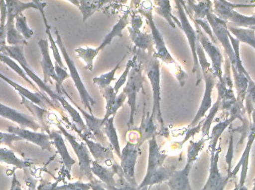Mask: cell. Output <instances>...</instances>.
I'll list each match as a JSON object with an SVG mask.
<instances>
[{
  "instance_id": "6da1fadb",
  "label": "cell",
  "mask_w": 255,
  "mask_h": 190,
  "mask_svg": "<svg viewBox=\"0 0 255 190\" xmlns=\"http://www.w3.org/2000/svg\"><path fill=\"white\" fill-rule=\"evenodd\" d=\"M153 8H154V6H153L152 2L145 1L139 2V10H138V13H141L142 16H145L148 25H149L150 28H151V34L152 36L154 46L155 48L153 57L156 59L160 60L166 65H169L171 72L176 77L180 86H184L188 75L180 66L179 64H178L175 60L172 58L170 52L168 50L163 36L157 27L156 26L155 22L153 18Z\"/></svg>"
},
{
  "instance_id": "7a4b0ae2",
  "label": "cell",
  "mask_w": 255,
  "mask_h": 190,
  "mask_svg": "<svg viewBox=\"0 0 255 190\" xmlns=\"http://www.w3.org/2000/svg\"><path fill=\"white\" fill-rule=\"evenodd\" d=\"M137 55L142 69L145 70L147 77L151 84L153 92V106L151 116L154 118V122L160 127V131L167 132L161 112V90H160V64L158 60L153 57V55L139 50Z\"/></svg>"
},
{
  "instance_id": "3957f363",
  "label": "cell",
  "mask_w": 255,
  "mask_h": 190,
  "mask_svg": "<svg viewBox=\"0 0 255 190\" xmlns=\"http://www.w3.org/2000/svg\"><path fill=\"white\" fill-rule=\"evenodd\" d=\"M3 53L5 54V55H7L11 59L16 60L19 63V65L23 68L24 71L26 73L29 79L32 80L36 83V85L40 88L42 92H45L46 95H49L52 98V100H53L54 103H56L58 106H62L68 112L72 120H76L79 118L80 114L66 100L64 95H59L56 92H54L38 76L36 75L33 72L32 70L31 69L29 65H28L25 57H24L23 46H5Z\"/></svg>"
},
{
  "instance_id": "277c9868",
  "label": "cell",
  "mask_w": 255,
  "mask_h": 190,
  "mask_svg": "<svg viewBox=\"0 0 255 190\" xmlns=\"http://www.w3.org/2000/svg\"><path fill=\"white\" fill-rule=\"evenodd\" d=\"M196 52H197L199 65H200L201 70H202L203 78L205 82V90L200 107H199V110H198L196 117H195L194 119L192 121L190 127H189L190 128L196 127L200 122L202 118L205 116L208 109H211V104H212V97H211V95H212L213 89H214V86H215L216 80V76L214 74V71H213L209 63L207 61L205 52H204L203 49H202V46H201L199 42L197 43Z\"/></svg>"
},
{
  "instance_id": "5b68a950",
  "label": "cell",
  "mask_w": 255,
  "mask_h": 190,
  "mask_svg": "<svg viewBox=\"0 0 255 190\" xmlns=\"http://www.w3.org/2000/svg\"><path fill=\"white\" fill-rule=\"evenodd\" d=\"M142 65L138 61L136 55L134 63L129 73L128 78L123 92L126 94L128 99V104L130 107V117L128 122V128L130 129L134 125V116L136 110V98L139 91L142 89L145 77L142 74Z\"/></svg>"
},
{
  "instance_id": "8992f818",
  "label": "cell",
  "mask_w": 255,
  "mask_h": 190,
  "mask_svg": "<svg viewBox=\"0 0 255 190\" xmlns=\"http://www.w3.org/2000/svg\"><path fill=\"white\" fill-rule=\"evenodd\" d=\"M55 35H56V43L58 45V49L61 51L63 57H64V61H65L66 64L67 65V68L70 71V76L74 83L75 86L77 89L79 95L80 96L81 100H82V105L85 109H88V112L90 114H93L92 107L94 105H95L96 101L90 95L88 91L87 90L82 78H81L80 74H79V71L76 68V64L74 61L72 60L66 49L65 46L63 43L62 39H61V35H60L58 31H55Z\"/></svg>"
},
{
  "instance_id": "52a82bcc",
  "label": "cell",
  "mask_w": 255,
  "mask_h": 190,
  "mask_svg": "<svg viewBox=\"0 0 255 190\" xmlns=\"http://www.w3.org/2000/svg\"><path fill=\"white\" fill-rule=\"evenodd\" d=\"M55 124H56L58 129L60 130V132L68 140L77 156L78 160H79V177L81 179L82 178L86 177L90 182H92L95 179L92 171H91V166H92V162L94 161L91 158L88 146L85 144V142L78 141L76 137L69 133L68 131L60 123H57Z\"/></svg>"
},
{
  "instance_id": "ba28073f",
  "label": "cell",
  "mask_w": 255,
  "mask_h": 190,
  "mask_svg": "<svg viewBox=\"0 0 255 190\" xmlns=\"http://www.w3.org/2000/svg\"><path fill=\"white\" fill-rule=\"evenodd\" d=\"M175 4H176L177 10H178V15H179L180 24L178 25V27L180 29L182 30L183 32L185 34L186 37L188 40L189 45H190L192 55H193V72L196 73V76H197L196 86H198L202 80V77H201L202 70H201L200 65H199V58H198L197 52H196L198 43L197 34L187 18V12L184 10L181 1H175Z\"/></svg>"
},
{
  "instance_id": "9c48e42d",
  "label": "cell",
  "mask_w": 255,
  "mask_h": 190,
  "mask_svg": "<svg viewBox=\"0 0 255 190\" xmlns=\"http://www.w3.org/2000/svg\"><path fill=\"white\" fill-rule=\"evenodd\" d=\"M140 155V148L137 143L128 141L125 147L121 151V167L125 176L126 180L131 186L137 188L135 179V166L138 157Z\"/></svg>"
},
{
  "instance_id": "30bf717a",
  "label": "cell",
  "mask_w": 255,
  "mask_h": 190,
  "mask_svg": "<svg viewBox=\"0 0 255 190\" xmlns=\"http://www.w3.org/2000/svg\"><path fill=\"white\" fill-rule=\"evenodd\" d=\"M193 22L196 27L198 41L200 43L203 50L207 52L212 61V69L214 74L216 77L220 79V82H223V71H222V63L223 60L220 49L212 42H211L206 34L202 31L199 25L196 22Z\"/></svg>"
},
{
  "instance_id": "8fae6325",
  "label": "cell",
  "mask_w": 255,
  "mask_h": 190,
  "mask_svg": "<svg viewBox=\"0 0 255 190\" xmlns=\"http://www.w3.org/2000/svg\"><path fill=\"white\" fill-rule=\"evenodd\" d=\"M221 152V144H219L216 152L211 153V167L209 176L205 187L202 190H225L229 182V178L223 177L219 170L218 161L220 153Z\"/></svg>"
},
{
  "instance_id": "7c38bea8",
  "label": "cell",
  "mask_w": 255,
  "mask_h": 190,
  "mask_svg": "<svg viewBox=\"0 0 255 190\" xmlns=\"http://www.w3.org/2000/svg\"><path fill=\"white\" fill-rule=\"evenodd\" d=\"M62 91L63 93L68 97L70 101H72V103L74 104V106L77 108L78 110L82 114L85 122H86L85 124H86L87 128H88V131H89L91 136H93L94 138L98 141V143H102V144L106 146V145H107V137H106L105 133L103 132V118H96L93 114H90L89 112H86L85 109H82V107H80L79 105L76 104V103L73 101V99L68 95L67 92L64 90V88H63Z\"/></svg>"
},
{
  "instance_id": "4fadbf2b",
  "label": "cell",
  "mask_w": 255,
  "mask_h": 190,
  "mask_svg": "<svg viewBox=\"0 0 255 190\" xmlns=\"http://www.w3.org/2000/svg\"><path fill=\"white\" fill-rule=\"evenodd\" d=\"M214 4V10L216 14L218 15L220 19H226L235 23V25H250V28L253 25L255 26V16L249 17L240 14L238 12L234 10L232 4L227 1H215Z\"/></svg>"
},
{
  "instance_id": "5bb4252c",
  "label": "cell",
  "mask_w": 255,
  "mask_h": 190,
  "mask_svg": "<svg viewBox=\"0 0 255 190\" xmlns=\"http://www.w3.org/2000/svg\"><path fill=\"white\" fill-rule=\"evenodd\" d=\"M79 135L88 146L96 162L107 167H112L117 163L112 149L110 147H106L102 143L91 140L84 134H79Z\"/></svg>"
},
{
  "instance_id": "9a60e30c",
  "label": "cell",
  "mask_w": 255,
  "mask_h": 190,
  "mask_svg": "<svg viewBox=\"0 0 255 190\" xmlns=\"http://www.w3.org/2000/svg\"><path fill=\"white\" fill-rule=\"evenodd\" d=\"M7 131L9 133L19 136L22 140H27V141L31 142V143L40 146L42 150L52 152V143L49 134L30 131L26 128L14 127H9Z\"/></svg>"
},
{
  "instance_id": "2e32d148",
  "label": "cell",
  "mask_w": 255,
  "mask_h": 190,
  "mask_svg": "<svg viewBox=\"0 0 255 190\" xmlns=\"http://www.w3.org/2000/svg\"><path fill=\"white\" fill-rule=\"evenodd\" d=\"M100 89L102 95L106 99V115L103 118L104 124L111 117L115 116L118 110L124 106L127 97L124 92H121L119 95H117L112 86Z\"/></svg>"
},
{
  "instance_id": "e0dca14e",
  "label": "cell",
  "mask_w": 255,
  "mask_h": 190,
  "mask_svg": "<svg viewBox=\"0 0 255 190\" xmlns=\"http://www.w3.org/2000/svg\"><path fill=\"white\" fill-rule=\"evenodd\" d=\"M0 116L16 123L20 127V128H31L34 131L40 128V125L34 121V118L1 103H0Z\"/></svg>"
},
{
  "instance_id": "ac0fdd59",
  "label": "cell",
  "mask_w": 255,
  "mask_h": 190,
  "mask_svg": "<svg viewBox=\"0 0 255 190\" xmlns=\"http://www.w3.org/2000/svg\"><path fill=\"white\" fill-rule=\"evenodd\" d=\"M0 78L1 80L5 81L7 84L11 86L15 90L19 92V95L21 97H25V98L28 99V100L34 103V104L38 105L40 107L46 108L47 106H52V107L55 108V106L60 107L58 105L55 104V103H52L46 96L43 95L42 93H34V92H30L28 89L24 88L23 86H20L18 83H15L13 80H10L7 78L5 76L3 75L1 72H0Z\"/></svg>"
},
{
  "instance_id": "d6986e66",
  "label": "cell",
  "mask_w": 255,
  "mask_h": 190,
  "mask_svg": "<svg viewBox=\"0 0 255 190\" xmlns=\"http://www.w3.org/2000/svg\"><path fill=\"white\" fill-rule=\"evenodd\" d=\"M167 157V154L160 152L156 137L150 139L148 140V166L145 176H151L156 170L161 167Z\"/></svg>"
},
{
  "instance_id": "ffe728a7",
  "label": "cell",
  "mask_w": 255,
  "mask_h": 190,
  "mask_svg": "<svg viewBox=\"0 0 255 190\" xmlns=\"http://www.w3.org/2000/svg\"><path fill=\"white\" fill-rule=\"evenodd\" d=\"M39 46L42 53L41 64L42 69L43 71V82L47 84L51 81V79L55 80L56 83L58 82V77L55 72V65H53L50 55H49V43L47 40H40L38 42Z\"/></svg>"
},
{
  "instance_id": "44dd1931",
  "label": "cell",
  "mask_w": 255,
  "mask_h": 190,
  "mask_svg": "<svg viewBox=\"0 0 255 190\" xmlns=\"http://www.w3.org/2000/svg\"><path fill=\"white\" fill-rule=\"evenodd\" d=\"M133 129L137 131L139 134V138L136 142L139 148H140L146 140H149L153 137H156L157 134V126L154 122V118L150 115V112H147L145 115V112H143L139 127Z\"/></svg>"
},
{
  "instance_id": "7402d4cb",
  "label": "cell",
  "mask_w": 255,
  "mask_h": 190,
  "mask_svg": "<svg viewBox=\"0 0 255 190\" xmlns=\"http://www.w3.org/2000/svg\"><path fill=\"white\" fill-rule=\"evenodd\" d=\"M193 161H187L185 167L182 170L175 171L168 182L169 190H193L190 186L189 176Z\"/></svg>"
},
{
  "instance_id": "603a6c76",
  "label": "cell",
  "mask_w": 255,
  "mask_h": 190,
  "mask_svg": "<svg viewBox=\"0 0 255 190\" xmlns=\"http://www.w3.org/2000/svg\"><path fill=\"white\" fill-rule=\"evenodd\" d=\"M115 164L112 167H107L94 161L91 166L93 175H95L103 183L106 185V189L108 190H114L118 187L117 180L115 179V176L116 175Z\"/></svg>"
},
{
  "instance_id": "cb8c5ba5",
  "label": "cell",
  "mask_w": 255,
  "mask_h": 190,
  "mask_svg": "<svg viewBox=\"0 0 255 190\" xmlns=\"http://www.w3.org/2000/svg\"><path fill=\"white\" fill-rule=\"evenodd\" d=\"M255 140V133H250V136H249L248 142H247V146H246L245 151H244V154H243L242 157H241L240 162L238 163V165L236 166L235 169L232 170L230 176H227L229 179L235 178L236 175L238 174V171H239L241 167H242V171H241V179H240L239 186L244 187L245 186L246 180H247V173H248L249 170V163H250V152H251L252 146L253 145V142Z\"/></svg>"
},
{
  "instance_id": "d4e9b609",
  "label": "cell",
  "mask_w": 255,
  "mask_h": 190,
  "mask_svg": "<svg viewBox=\"0 0 255 190\" xmlns=\"http://www.w3.org/2000/svg\"><path fill=\"white\" fill-rule=\"evenodd\" d=\"M49 137L52 140V144L56 148L57 152L59 154L62 159L63 163L66 167L67 171L70 173L72 167L76 164V161L70 156L68 149L66 146L65 142L62 137V134L58 131H52L49 132Z\"/></svg>"
},
{
  "instance_id": "484cf974",
  "label": "cell",
  "mask_w": 255,
  "mask_h": 190,
  "mask_svg": "<svg viewBox=\"0 0 255 190\" xmlns=\"http://www.w3.org/2000/svg\"><path fill=\"white\" fill-rule=\"evenodd\" d=\"M175 171H176L175 166H171V167L162 166L151 176H145L142 183L137 187V190H139L154 185H160L166 181H169Z\"/></svg>"
},
{
  "instance_id": "4316f807",
  "label": "cell",
  "mask_w": 255,
  "mask_h": 190,
  "mask_svg": "<svg viewBox=\"0 0 255 190\" xmlns=\"http://www.w3.org/2000/svg\"><path fill=\"white\" fill-rule=\"evenodd\" d=\"M128 30L130 34V40L139 50L150 55L154 54V41L151 34L142 32L141 30L133 29L130 27H128Z\"/></svg>"
},
{
  "instance_id": "83f0119b",
  "label": "cell",
  "mask_w": 255,
  "mask_h": 190,
  "mask_svg": "<svg viewBox=\"0 0 255 190\" xmlns=\"http://www.w3.org/2000/svg\"><path fill=\"white\" fill-rule=\"evenodd\" d=\"M129 14H130V11L127 10V11L124 13V15L121 16V19L118 20V22L115 24V26L112 28L110 32L105 37V38L103 39L100 46L96 48V50H97V52H98L99 54H100V52H101L103 49H104L106 46L112 44L114 39L116 38V37H122L123 31L127 28L128 24L129 22Z\"/></svg>"
},
{
  "instance_id": "f1b7e54d",
  "label": "cell",
  "mask_w": 255,
  "mask_h": 190,
  "mask_svg": "<svg viewBox=\"0 0 255 190\" xmlns=\"http://www.w3.org/2000/svg\"><path fill=\"white\" fill-rule=\"evenodd\" d=\"M154 10L157 14L163 18L172 28H175L180 24L179 19H177L172 13V6L169 1H154Z\"/></svg>"
},
{
  "instance_id": "f546056e",
  "label": "cell",
  "mask_w": 255,
  "mask_h": 190,
  "mask_svg": "<svg viewBox=\"0 0 255 190\" xmlns=\"http://www.w3.org/2000/svg\"><path fill=\"white\" fill-rule=\"evenodd\" d=\"M7 5V18L15 19L16 16L22 13L24 10L28 8H35L39 10L41 1H33L24 3L20 1H5Z\"/></svg>"
},
{
  "instance_id": "4dcf8cb0",
  "label": "cell",
  "mask_w": 255,
  "mask_h": 190,
  "mask_svg": "<svg viewBox=\"0 0 255 190\" xmlns=\"http://www.w3.org/2000/svg\"><path fill=\"white\" fill-rule=\"evenodd\" d=\"M115 117L112 116L103 124V132L106 134L107 139H109L110 142L111 146L113 148L117 155L119 158L121 156V148L120 145L119 137H118V132H117L116 128L115 127Z\"/></svg>"
},
{
  "instance_id": "1f68e13d",
  "label": "cell",
  "mask_w": 255,
  "mask_h": 190,
  "mask_svg": "<svg viewBox=\"0 0 255 190\" xmlns=\"http://www.w3.org/2000/svg\"><path fill=\"white\" fill-rule=\"evenodd\" d=\"M75 4L82 12L83 21L85 22L88 18L94 15L97 10H100L105 4L109 3L106 1H70Z\"/></svg>"
},
{
  "instance_id": "d6a6232c",
  "label": "cell",
  "mask_w": 255,
  "mask_h": 190,
  "mask_svg": "<svg viewBox=\"0 0 255 190\" xmlns=\"http://www.w3.org/2000/svg\"><path fill=\"white\" fill-rule=\"evenodd\" d=\"M0 163L13 166L19 170H25L31 165V163L17 158L11 149L1 147H0Z\"/></svg>"
},
{
  "instance_id": "836d02e7",
  "label": "cell",
  "mask_w": 255,
  "mask_h": 190,
  "mask_svg": "<svg viewBox=\"0 0 255 190\" xmlns=\"http://www.w3.org/2000/svg\"><path fill=\"white\" fill-rule=\"evenodd\" d=\"M75 53L78 58H80L85 63V69L88 71H93L94 69V60L98 56L99 53L96 50V48L81 47L75 50Z\"/></svg>"
},
{
  "instance_id": "e575fe53",
  "label": "cell",
  "mask_w": 255,
  "mask_h": 190,
  "mask_svg": "<svg viewBox=\"0 0 255 190\" xmlns=\"http://www.w3.org/2000/svg\"><path fill=\"white\" fill-rule=\"evenodd\" d=\"M236 118V117L232 115V118L226 120L224 122L217 124V125H216L215 127L213 128L212 133H211V137H210L211 140H210L209 150L211 153L216 152V150H217V142L220 140L223 131L226 129V127H227L231 123L233 122Z\"/></svg>"
},
{
  "instance_id": "d590c367",
  "label": "cell",
  "mask_w": 255,
  "mask_h": 190,
  "mask_svg": "<svg viewBox=\"0 0 255 190\" xmlns=\"http://www.w3.org/2000/svg\"><path fill=\"white\" fill-rule=\"evenodd\" d=\"M229 32L236 36L237 39L240 42H244L255 49V31L253 29H245V28H235L229 25Z\"/></svg>"
},
{
  "instance_id": "8d00e7d4",
  "label": "cell",
  "mask_w": 255,
  "mask_h": 190,
  "mask_svg": "<svg viewBox=\"0 0 255 190\" xmlns=\"http://www.w3.org/2000/svg\"><path fill=\"white\" fill-rule=\"evenodd\" d=\"M38 190H91V188L89 183L85 184L78 182L61 186H57L50 183L42 184L38 187Z\"/></svg>"
},
{
  "instance_id": "74e56055",
  "label": "cell",
  "mask_w": 255,
  "mask_h": 190,
  "mask_svg": "<svg viewBox=\"0 0 255 190\" xmlns=\"http://www.w3.org/2000/svg\"><path fill=\"white\" fill-rule=\"evenodd\" d=\"M124 59L121 60L112 71H109V72L106 73V74H102L100 77H97L94 78L93 82H94V84L98 86L100 89L107 87V86H110L111 83L116 79L115 78V74H116L117 71H118V70L119 69L120 67H121V63H122Z\"/></svg>"
},
{
  "instance_id": "f35d334b",
  "label": "cell",
  "mask_w": 255,
  "mask_h": 190,
  "mask_svg": "<svg viewBox=\"0 0 255 190\" xmlns=\"http://www.w3.org/2000/svg\"><path fill=\"white\" fill-rule=\"evenodd\" d=\"M0 10H1V20H0V49L4 52L5 47V40L7 39V29H6V22H7V5L5 1H0ZM3 53V52H2Z\"/></svg>"
},
{
  "instance_id": "ab89813d",
  "label": "cell",
  "mask_w": 255,
  "mask_h": 190,
  "mask_svg": "<svg viewBox=\"0 0 255 190\" xmlns=\"http://www.w3.org/2000/svg\"><path fill=\"white\" fill-rule=\"evenodd\" d=\"M0 61L5 63L6 65H8L10 68L13 70L16 74H19L22 78H23L27 83H29L32 87H34V89H36V86H34V83L31 81L29 77L27 75L26 73L24 71L23 68L22 67L19 66V65L16 63L11 58H9L7 55H3V54H0Z\"/></svg>"
},
{
  "instance_id": "60d3db41",
  "label": "cell",
  "mask_w": 255,
  "mask_h": 190,
  "mask_svg": "<svg viewBox=\"0 0 255 190\" xmlns=\"http://www.w3.org/2000/svg\"><path fill=\"white\" fill-rule=\"evenodd\" d=\"M15 28L25 40L31 38L34 34L32 30L28 26L26 17L22 13H20L15 18Z\"/></svg>"
},
{
  "instance_id": "b9f144b4",
  "label": "cell",
  "mask_w": 255,
  "mask_h": 190,
  "mask_svg": "<svg viewBox=\"0 0 255 190\" xmlns=\"http://www.w3.org/2000/svg\"><path fill=\"white\" fill-rule=\"evenodd\" d=\"M220 101H221V100H220V97H218V100L214 103V106L210 110L209 115L207 117L206 120L202 124V129L201 130H202V137L203 138L206 139V137L209 135L211 124H212L213 121H214V116H215L216 114L217 113L220 107Z\"/></svg>"
},
{
  "instance_id": "7bdbcfd3",
  "label": "cell",
  "mask_w": 255,
  "mask_h": 190,
  "mask_svg": "<svg viewBox=\"0 0 255 190\" xmlns=\"http://www.w3.org/2000/svg\"><path fill=\"white\" fill-rule=\"evenodd\" d=\"M206 139L202 137L200 140L197 142L190 140V144L187 149V161H196L199 156V152L203 149Z\"/></svg>"
},
{
  "instance_id": "ee69618b",
  "label": "cell",
  "mask_w": 255,
  "mask_h": 190,
  "mask_svg": "<svg viewBox=\"0 0 255 190\" xmlns=\"http://www.w3.org/2000/svg\"><path fill=\"white\" fill-rule=\"evenodd\" d=\"M135 59H136V55H134L132 59L129 60L124 73H123L122 75L121 76V77L118 79V81L115 83L114 89H115V93L117 95H118V92H119L121 88L127 83L129 73H130V69H131L132 66H133V63H134Z\"/></svg>"
},
{
  "instance_id": "f6af8a7d",
  "label": "cell",
  "mask_w": 255,
  "mask_h": 190,
  "mask_svg": "<svg viewBox=\"0 0 255 190\" xmlns=\"http://www.w3.org/2000/svg\"><path fill=\"white\" fill-rule=\"evenodd\" d=\"M19 140H23L16 134L0 131V145H6L9 147L13 148V142L19 141Z\"/></svg>"
},
{
  "instance_id": "bcb514c9",
  "label": "cell",
  "mask_w": 255,
  "mask_h": 190,
  "mask_svg": "<svg viewBox=\"0 0 255 190\" xmlns=\"http://www.w3.org/2000/svg\"><path fill=\"white\" fill-rule=\"evenodd\" d=\"M193 22H196V23L199 25V27H200L201 28H202V29L205 31V33L210 36L211 40H212L213 43H214V44L216 45L218 43H217V40H216L215 37H214V34H213V31L212 29H211V25H210V24H208V22H207V21L204 20V19H196V20H195V19H193Z\"/></svg>"
},
{
  "instance_id": "7dc6e473",
  "label": "cell",
  "mask_w": 255,
  "mask_h": 190,
  "mask_svg": "<svg viewBox=\"0 0 255 190\" xmlns=\"http://www.w3.org/2000/svg\"><path fill=\"white\" fill-rule=\"evenodd\" d=\"M233 136L231 134L230 136V141H229V150H228L227 155L226 156V163L228 165V175L227 176H230L231 173H232V158H233Z\"/></svg>"
},
{
  "instance_id": "c3c4849f",
  "label": "cell",
  "mask_w": 255,
  "mask_h": 190,
  "mask_svg": "<svg viewBox=\"0 0 255 190\" xmlns=\"http://www.w3.org/2000/svg\"><path fill=\"white\" fill-rule=\"evenodd\" d=\"M202 124H203V121H200L199 122V124L196 125V127H191V128H189L187 130V134H186L185 137H184V140H183L182 143L184 144L185 142H187L190 137L194 136L195 134H197L201 129H202Z\"/></svg>"
},
{
  "instance_id": "681fc988",
  "label": "cell",
  "mask_w": 255,
  "mask_h": 190,
  "mask_svg": "<svg viewBox=\"0 0 255 190\" xmlns=\"http://www.w3.org/2000/svg\"><path fill=\"white\" fill-rule=\"evenodd\" d=\"M130 28L134 30H140L141 27L142 26L143 21H142V16H139L138 13L132 15L131 21H130Z\"/></svg>"
},
{
  "instance_id": "f907efd6",
  "label": "cell",
  "mask_w": 255,
  "mask_h": 190,
  "mask_svg": "<svg viewBox=\"0 0 255 190\" xmlns=\"http://www.w3.org/2000/svg\"><path fill=\"white\" fill-rule=\"evenodd\" d=\"M9 190H23L22 188V185L19 183V180L16 178V174L13 173V178H12L11 186Z\"/></svg>"
},
{
  "instance_id": "816d5d0a",
  "label": "cell",
  "mask_w": 255,
  "mask_h": 190,
  "mask_svg": "<svg viewBox=\"0 0 255 190\" xmlns=\"http://www.w3.org/2000/svg\"><path fill=\"white\" fill-rule=\"evenodd\" d=\"M89 184L90 186H91V190H108L96 179H94V180L90 182Z\"/></svg>"
},
{
  "instance_id": "f5cc1de1",
  "label": "cell",
  "mask_w": 255,
  "mask_h": 190,
  "mask_svg": "<svg viewBox=\"0 0 255 190\" xmlns=\"http://www.w3.org/2000/svg\"><path fill=\"white\" fill-rule=\"evenodd\" d=\"M234 190H249L247 189V187H240L239 185H235V188Z\"/></svg>"
},
{
  "instance_id": "db71d44e",
  "label": "cell",
  "mask_w": 255,
  "mask_h": 190,
  "mask_svg": "<svg viewBox=\"0 0 255 190\" xmlns=\"http://www.w3.org/2000/svg\"><path fill=\"white\" fill-rule=\"evenodd\" d=\"M250 131H251L250 133L253 132L255 134V127H252L251 126V127H250Z\"/></svg>"
},
{
  "instance_id": "11a10c76",
  "label": "cell",
  "mask_w": 255,
  "mask_h": 190,
  "mask_svg": "<svg viewBox=\"0 0 255 190\" xmlns=\"http://www.w3.org/2000/svg\"><path fill=\"white\" fill-rule=\"evenodd\" d=\"M252 190H255V179H254V181H253V188Z\"/></svg>"
},
{
  "instance_id": "9f6ffc18",
  "label": "cell",
  "mask_w": 255,
  "mask_h": 190,
  "mask_svg": "<svg viewBox=\"0 0 255 190\" xmlns=\"http://www.w3.org/2000/svg\"><path fill=\"white\" fill-rule=\"evenodd\" d=\"M251 29L254 30V31H255V26L251 27Z\"/></svg>"
}]
</instances>
